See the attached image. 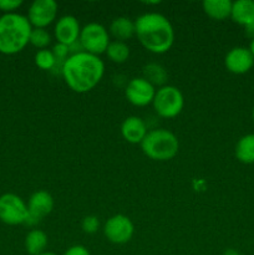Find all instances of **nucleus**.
I'll list each match as a JSON object with an SVG mask.
<instances>
[{"label": "nucleus", "mask_w": 254, "mask_h": 255, "mask_svg": "<svg viewBox=\"0 0 254 255\" xmlns=\"http://www.w3.org/2000/svg\"><path fill=\"white\" fill-rule=\"evenodd\" d=\"M47 234L40 229H32L25 237V249L30 255H40L45 253L47 247Z\"/></svg>", "instance_id": "obj_18"}, {"label": "nucleus", "mask_w": 254, "mask_h": 255, "mask_svg": "<svg viewBox=\"0 0 254 255\" xmlns=\"http://www.w3.org/2000/svg\"><path fill=\"white\" fill-rule=\"evenodd\" d=\"M146 122L137 116H129L121 125V134L128 143L137 144L143 141L147 134Z\"/></svg>", "instance_id": "obj_14"}, {"label": "nucleus", "mask_w": 254, "mask_h": 255, "mask_svg": "<svg viewBox=\"0 0 254 255\" xmlns=\"http://www.w3.org/2000/svg\"><path fill=\"white\" fill-rule=\"evenodd\" d=\"M64 255H91V253L84 246H72L65 252Z\"/></svg>", "instance_id": "obj_27"}, {"label": "nucleus", "mask_w": 254, "mask_h": 255, "mask_svg": "<svg viewBox=\"0 0 254 255\" xmlns=\"http://www.w3.org/2000/svg\"><path fill=\"white\" fill-rule=\"evenodd\" d=\"M152 105L159 117L174 119L181 114L184 107L183 94L178 87L164 85L156 91Z\"/></svg>", "instance_id": "obj_5"}, {"label": "nucleus", "mask_w": 254, "mask_h": 255, "mask_svg": "<svg viewBox=\"0 0 254 255\" xmlns=\"http://www.w3.org/2000/svg\"><path fill=\"white\" fill-rule=\"evenodd\" d=\"M35 64L41 70H52L56 65V59L51 50L42 49L39 50L35 55Z\"/></svg>", "instance_id": "obj_23"}, {"label": "nucleus", "mask_w": 254, "mask_h": 255, "mask_svg": "<svg viewBox=\"0 0 254 255\" xmlns=\"http://www.w3.org/2000/svg\"><path fill=\"white\" fill-rule=\"evenodd\" d=\"M202 7L211 19L222 21L231 16L232 1L231 0H204L202 2Z\"/></svg>", "instance_id": "obj_16"}, {"label": "nucleus", "mask_w": 254, "mask_h": 255, "mask_svg": "<svg viewBox=\"0 0 254 255\" xmlns=\"http://www.w3.org/2000/svg\"><path fill=\"white\" fill-rule=\"evenodd\" d=\"M141 149L153 161H169L179 151V141L173 132L166 128H156L147 132L141 142Z\"/></svg>", "instance_id": "obj_4"}, {"label": "nucleus", "mask_w": 254, "mask_h": 255, "mask_svg": "<svg viewBox=\"0 0 254 255\" xmlns=\"http://www.w3.org/2000/svg\"><path fill=\"white\" fill-rule=\"evenodd\" d=\"M222 255H241L238 251H236V249L233 248H229V249H226V251L222 253Z\"/></svg>", "instance_id": "obj_29"}, {"label": "nucleus", "mask_w": 254, "mask_h": 255, "mask_svg": "<svg viewBox=\"0 0 254 255\" xmlns=\"http://www.w3.org/2000/svg\"><path fill=\"white\" fill-rule=\"evenodd\" d=\"M29 218L27 204L14 193H5L0 197V221L9 226L26 224Z\"/></svg>", "instance_id": "obj_7"}, {"label": "nucleus", "mask_w": 254, "mask_h": 255, "mask_svg": "<svg viewBox=\"0 0 254 255\" xmlns=\"http://www.w3.org/2000/svg\"><path fill=\"white\" fill-rule=\"evenodd\" d=\"M252 117H253V121H254V106H253V110H252Z\"/></svg>", "instance_id": "obj_32"}, {"label": "nucleus", "mask_w": 254, "mask_h": 255, "mask_svg": "<svg viewBox=\"0 0 254 255\" xmlns=\"http://www.w3.org/2000/svg\"><path fill=\"white\" fill-rule=\"evenodd\" d=\"M134 35L142 46L153 54H164L174 42L171 21L159 12H146L134 20Z\"/></svg>", "instance_id": "obj_2"}, {"label": "nucleus", "mask_w": 254, "mask_h": 255, "mask_svg": "<svg viewBox=\"0 0 254 255\" xmlns=\"http://www.w3.org/2000/svg\"><path fill=\"white\" fill-rule=\"evenodd\" d=\"M54 209V198L51 194L46 191H36L30 196L27 202V211H29V218L26 224L34 226L39 223L41 219L49 216Z\"/></svg>", "instance_id": "obj_11"}, {"label": "nucleus", "mask_w": 254, "mask_h": 255, "mask_svg": "<svg viewBox=\"0 0 254 255\" xmlns=\"http://www.w3.org/2000/svg\"><path fill=\"white\" fill-rule=\"evenodd\" d=\"M40 255H57V254L52 253V252H45V253H42V254H40Z\"/></svg>", "instance_id": "obj_31"}, {"label": "nucleus", "mask_w": 254, "mask_h": 255, "mask_svg": "<svg viewBox=\"0 0 254 255\" xmlns=\"http://www.w3.org/2000/svg\"><path fill=\"white\" fill-rule=\"evenodd\" d=\"M231 17L239 25L252 24L254 21V0H237L232 2Z\"/></svg>", "instance_id": "obj_15"}, {"label": "nucleus", "mask_w": 254, "mask_h": 255, "mask_svg": "<svg viewBox=\"0 0 254 255\" xmlns=\"http://www.w3.org/2000/svg\"><path fill=\"white\" fill-rule=\"evenodd\" d=\"M106 55L115 64H124L129 57V47L126 42L114 40L107 46Z\"/></svg>", "instance_id": "obj_21"}, {"label": "nucleus", "mask_w": 254, "mask_h": 255, "mask_svg": "<svg viewBox=\"0 0 254 255\" xmlns=\"http://www.w3.org/2000/svg\"><path fill=\"white\" fill-rule=\"evenodd\" d=\"M249 51L252 52V55H253V57H254V39H252V41H251V44H249Z\"/></svg>", "instance_id": "obj_30"}, {"label": "nucleus", "mask_w": 254, "mask_h": 255, "mask_svg": "<svg viewBox=\"0 0 254 255\" xmlns=\"http://www.w3.org/2000/svg\"><path fill=\"white\" fill-rule=\"evenodd\" d=\"M32 26L26 16L10 12L0 16V52L14 55L22 51L30 42Z\"/></svg>", "instance_id": "obj_3"}, {"label": "nucleus", "mask_w": 254, "mask_h": 255, "mask_svg": "<svg viewBox=\"0 0 254 255\" xmlns=\"http://www.w3.org/2000/svg\"><path fill=\"white\" fill-rule=\"evenodd\" d=\"M156 87L143 77H134L129 80L125 89L127 101L136 107H144L152 104L156 95Z\"/></svg>", "instance_id": "obj_10"}, {"label": "nucleus", "mask_w": 254, "mask_h": 255, "mask_svg": "<svg viewBox=\"0 0 254 255\" xmlns=\"http://www.w3.org/2000/svg\"><path fill=\"white\" fill-rule=\"evenodd\" d=\"M224 65L232 74L242 75L248 72L254 65V57L248 47L236 46L227 52Z\"/></svg>", "instance_id": "obj_12"}, {"label": "nucleus", "mask_w": 254, "mask_h": 255, "mask_svg": "<svg viewBox=\"0 0 254 255\" xmlns=\"http://www.w3.org/2000/svg\"><path fill=\"white\" fill-rule=\"evenodd\" d=\"M22 5V0H0V10L5 14L14 12Z\"/></svg>", "instance_id": "obj_26"}, {"label": "nucleus", "mask_w": 254, "mask_h": 255, "mask_svg": "<svg viewBox=\"0 0 254 255\" xmlns=\"http://www.w3.org/2000/svg\"><path fill=\"white\" fill-rule=\"evenodd\" d=\"M246 34L248 35L249 37H252V39H254V21L252 22V24L247 25V26H246Z\"/></svg>", "instance_id": "obj_28"}, {"label": "nucleus", "mask_w": 254, "mask_h": 255, "mask_svg": "<svg viewBox=\"0 0 254 255\" xmlns=\"http://www.w3.org/2000/svg\"><path fill=\"white\" fill-rule=\"evenodd\" d=\"M51 42V35L49 34L46 29H40V27H32L31 34H30V44L37 49H46Z\"/></svg>", "instance_id": "obj_22"}, {"label": "nucleus", "mask_w": 254, "mask_h": 255, "mask_svg": "<svg viewBox=\"0 0 254 255\" xmlns=\"http://www.w3.org/2000/svg\"><path fill=\"white\" fill-rule=\"evenodd\" d=\"M79 41L84 51L96 56L106 52L107 46L111 42L107 29L99 22H89L81 27Z\"/></svg>", "instance_id": "obj_6"}, {"label": "nucleus", "mask_w": 254, "mask_h": 255, "mask_svg": "<svg viewBox=\"0 0 254 255\" xmlns=\"http://www.w3.org/2000/svg\"><path fill=\"white\" fill-rule=\"evenodd\" d=\"M105 64L100 56L86 51L70 55L64 62L61 75L67 86L77 94L91 91L101 81Z\"/></svg>", "instance_id": "obj_1"}, {"label": "nucleus", "mask_w": 254, "mask_h": 255, "mask_svg": "<svg viewBox=\"0 0 254 255\" xmlns=\"http://www.w3.org/2000/svg\"><path fill=\"white\" fill-rule=\"evenodd\" d=\"M109 30L115 40L125 42L134 35V21L126 16L115 17L110 24Z\"/></svg>", "instance_id": "obj_17"}, {"label": "nucleus", "mask_w": 254, "mask_h": 255, "mask_svg": "<svg viewBox=\"0 0 254 255\" xmlns=\"http://www.w3.org/2000/svg\"><path fill=\"white\" fill-rule=\"evenodd\" d=\"M59 5L55 0H35L27 10V20L31 26L45 29L56 20Z\"/></svg>", "instance_id": "obj_9"}, {"label": "nucleus", "mask_w": 254, "mask_h": 255, "mask_svg": "<svg viewBox=\"0 0 254 255\" xmlns=\"http://www.w3.org/2000/svg\"><path fill=\"white\" fill-rule=\"evenodd\" d=\"M236 157L242 163H254V133L241 137L236 144Z\"/></svg>", "instance_id": "obj_19"}, {"label": "nucleus", "mask_w": 254, "mask_h": 255, "mask_svg": "<svg viewBox=\"0 0 254 255\" xmlns=\"http://www.w3.org/2000/svg\"><path fill=\"white\" fill-rule=\"evenodd\" d=\"M142 77L146 79L154 87H162L166 84L168 75H167L166 69L162 65L156 64V62H149L143 67V76Z\"/></svg>", "instance_id": "obj_20"}, {"label": "nucleus", "mask_w": 254, "mask_h": 255, "mask_svg": "<svg viewBox=\"0 0 254 255\" xmlns=\"http://www.w3.org/2000/svg\"><path fill=\"white\" fill-rule=\"evenodd\" d=\"M81 228L86 234L96 233L100 228L99 218H97L96 216H86L82 219Z\"/></svg>", "instance_id": "obj_25"}, {"label": "nucleus", "mask_w": 254, "mask_h": 255, "mask_svg": "<svg viewBox=\"0 0 254 255\" xmlns=\"http://www.w3.org/2000/svg\"><path fill=\"white\" fill-rule=\"evenodd\" d=\"M80 32H81L80 22L74 15H64L57 19L55 24L54 35L60 44L70 46L74 42L79 41Z\"/></svg>", "instance_id": "obj_13"}, {"label": "nucleus", "mask_w": 254, "mask_h": 255, "mask_svg": "<svg viewBox=\"0 0 254 255\" xmlns=\"http://www.w3.org/2000/svg\"><path fill=\"white\" fill-rule=\"evenodd\" d=\"M134 227L131 219L125 214H115L110 217L104 226V234L109 242L114 244H126L132 239Z\"/></svg>", "instance_id": "obj_8"}, {"label": "nucleus", "mask_w": 254, "mask_h": 255, "mask_svg": "<svg viewBox=\"0 0 254 255\" xmlns=\"http://www.w3.org/2000/svg\"><path fill=\"white\" fill-rule=\"evenodd\" d=\"M52 54H54L55 59H56V65H64V62L66 61L67 59H69L70 56V49L67 45H64V44H60V42H57L56 45H54V47H52ZM55 65V66H56Z\"/></svg>", "instance_id": "obj_24"}]
</instances>
